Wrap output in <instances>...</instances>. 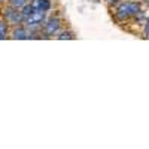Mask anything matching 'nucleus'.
Instances as JSON below:
<instances>
[{"mask_svg":"<svg viewBox=\"0 0 149 149\" xmlns=\"http://www.w3.org/2000/svg\"><path fill=\"white\" fill-rule=\"evenodd\" d=\"M5 15H6V19H8L9 22H12V24H19V22L24 19L22 12H21V10L18 12V9H17V8L5 10Z\"/></svg>","mask_w":149,"mask_h":149,"instance_id":"obj_3","label":"nucleus"},{"mask_svg":"<svg viewBox=\"0 0 149 149\" xmlns=\"http://www.w3.org/2000/svg\"><path fill=\"white\" fill-rule=\"evenodd\" d=\"M145 34H146V37H149V19H148L146 27H145Z\"/></svg>","mask_w":149,"mask_h":149,"instance_id":"obj_11","label":"nucleus"},{"mask_svg":"<svg viewBox=\"0 0 149 149\" xmlns=\"http://www.w3.org/2000/svg\"><path fill=\"white\" fill-rule=\"evenodd\" d=\"M31 6L34 9H42V10H48L51 8V3H49V0H33L31 2Z\"/></svg>","mask_w":149,"mask_h":149,"instance_id":"obj_5","label":"nucleus"},{"mask_svg":"<svg viewBox=\"0 0 149 149\" xmlns=\"http://www.w3.org/2000/svg\"><path fill=\"white\" fill-rule=\"evenodd\" d=\"M131 15H140V6L134 2L121 3L116 9V17L119 19H127Z\"/></svg>","mask_w":149,"mask_h":149,"instance_id":"obj_1","label":"nucleus"},{"mask_svg":"<svg viewBox=\"0 0 149 149\" xmlns=\"http://www.w3.org/2000/svg\"><path fill=\"white\" fill-rule=\"evenodd\" d=\"M60 27V19L58 18H51L48 21V24H45V33L46 34H54Z\"/></svg>","mask_w":149,"mask_h":149,"instance_id":"obj_4","label":"nucleus"},{"mask_svg":"<svg viewBox=\"0 0 149 149\" xmlns=\"http://www.w3.org/2000/svg\"><path fill=\"white\" fill-rule=\"evenodd\" d=\"M33 10H34V8L31 6V3H30V5H24V6H22V9H21L24 19H26L29 15H31V14H33Z\"/></svg>","mask_w":149,"mask_h":149,"instance_id":"obj_7","label":"nucleus"},{"mask_svg":"<svg viewBox=\"0 0 149 149\" xmlns=\"http://www.w3.org/2000/svg\"><path fill=\"white\" fill-rule=\"evenodd\" d=\"M106 2H109V3H116L118 0H106Z\"/></svg>","mask_w":149,"mask_h":149,"instance_id":"obj_12","label":"nucleus"},{"mask_svg":"<svg viewBox=\"0 0 149 149\" xmlns=\"http://www.w3.org/2000/svg\"><path fill=\"white\" fill-rule=\"evenodd\" d=\"M27 37H29L27 31L24 30V29H21V27L14 31V39H27Z\"/></svg>","mask_w":149,"mask_h":149,"instance_id":"obj_6","label":"nucleus"},{"mask_svg":"<svg viewBox=\"0 0 149 149\" xmlns=\"http://www.w3.org/2000/svg\"><path fill=\"white\" fill-rule=\"evenodd\" d=\"M6 24H5V21H2L0 22V39H6Z\"/></svg>","mask_w":149,"mask_h":149,"instance_id":"obj_8","label":"nucleus"},{"mask_svg":"<svg viewBox=\"0 0 149 149\" xmlns=\"http://www.w3.org/2000/svg\"><path fill=\"white\" fill-rule=\"evenodd\" d=\"M58 39H73V34L72 33H69V31H64V33H61L60 36H58Z\"/></svg>","mask_w":149,"mask_h":149,"instance_id":"obj_10","label":"nucleus"},{"mask_svg":"<svg viewBox=\"0 0 149 149\" xmlns=\"http://www.w3.org/2000/svg\"><path fill=\"white\" fill-rule=\"evenodd\" d=\"M45 12L46 10H42V9H34L33 10V14L31 15H29L26 19V24H27V27H30V29H36V27H39L40 24L43 22V19H45Z\"/></svg>","mask_w":149,"mask_h":149,"instance_id":"obj_2","label":"nucleus"},{"mask_svg":"<svg viewBox=\"0 0 149 149\" xmlns=\"http://www.w3.org/2000/svg\"><path fill=\"white\" fill-rule=\"evenodd\" d=\"M3 2H5V0H3Z\"/></svg>","mask_w":149,"mask_h":149,"instance_id":"obj_14","label":"nucleus"},{"mask_svg":"<svg viewBox=\"0 0 149 149\" xmlns=\"http://www.w3.org/2000/svg\"><path fill=\"white\" fill-rule=\"evenodd\" d=\"M10 2H12V8H22L24 5H26V2H27V0H10Z\"/></svg>","mask_w":149,"mask_h":149,"instance_id":"obj_9","label":"nucleus"},{"mask_svg":"<svg viewBox=\"0 0 149 149\" xmlns=\"http://www.w3.org/2000/svg\"><path fill=\"white\" fill-rule=\"evenodd\" d=\"M148 5H149V0H148Z\"/></svg>","mask_w":149,"mask_h":149,"instance_id":"obj_13","label":"nucleus"}]
</instances>
